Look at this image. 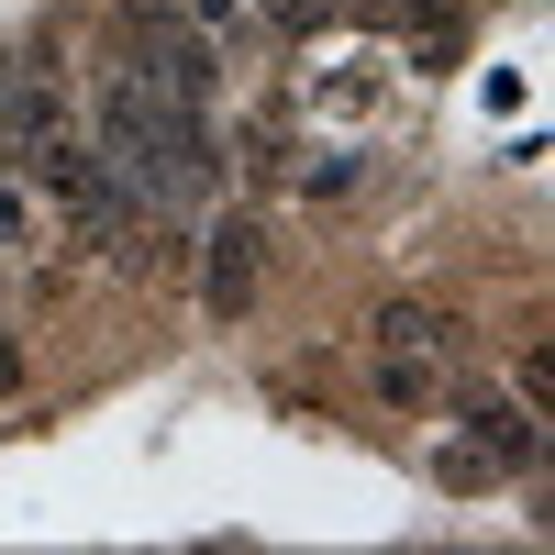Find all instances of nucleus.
Masks as SVG:
<instances>
[{"label": "nucleus", "instance_id": "39448f33", "mask_svg": "<svg viewBox=\"0 0 555 555\" xmlns=\"http://www.w3.org/2000/svg\"><path fill=\"white\" fill-rule=\"evenodd\" d=\"M34 256V201H23V178L0 167V267H23Z\"/></svg>", "mask_w": 555, "mask_h": 555}, {"label": "nucleus", "instance_id": "f257e3e1", "mask_svg": "<svg viewBox=\"0 0 555 555\" xmlns=\"http://www.w3.org/2000/svg\"><path fill=\"white\" fill-rule=\"evenodd\" d=\"M267 211H222L201 234V322H245L267 300Z\"/></svg>", "mask_w": 555, "mask_h": 555}, {"label": "nucleus", "instance_id": "423d86ee", "mask_svg": "<svg viewBox=\"0 0 555 555\" xmlns=\"http://www.w3.org/2000/svg\"><path fill=\"white\" fill-rule=\"evenodd\" d=\"M434 478H444V489H489V478H500V467H489V455H478V444H467V434H455V444H444V455H434Z\"/></svg>", "mask_w": 555, "mask_h": 555}, {"label": "nucleus", "instance_id": "20e7f679", "mask_svg": "<svg viewBox=\"0 0 555 555\" xmlns=\"http://www.w3.org/2000/svg\"><path fill=\"white\" fill-rule=\"evenodd\" d=\"M444 378H455L444 356H400V345H366V389H378L389 411H434V400H444Z\"/></svg>", "mask_w": 555, "mask_h": 555}, {"label": "nucleus", "instance_id": "7ed1b4c3", "mask_svg": "<svg viewBox=\"0 0 555 555\" xmlns=\"http://www.w3.org/2000/svg\"><path fill=\"white\" fill-rule=\"evenodd\" d=\"M366 345H400V356H444V366H467V322H455L444 300H378V311H366Z\"/></svg>", "mask_w": 555, "mask_h": 555}, {"label": "nucleus", "instance_id": "0eeeda50", "mask_svg": "<svg viewBox=\"0 0 555 555\" xmlns=\"http://www.w3.org/2000/svg\"><path fill=\"white\" fill-rule=\"evenodd\" d=\"M12 389H23V345L0 334V400H12Z\"/></svg>", "mask_w": 555, "mask_h": 555}, {"label": "nucleus", "instance_id": "f03ea898", "mask_svg": "<svg viewBox=\"0 0 555 555\" xmlns=\"http://www.w3.org/2000/svg\"><path fill=\"white\" fill-rule=\"evenodd\" d=\"M444 400H455V423H467V444L489 455V467H512V478H533V467H544V423H533V400L478 389V378H444Z\"/></svg>", "mask_w": 555, "mask_h": 555}]
</instances>
